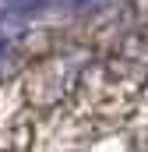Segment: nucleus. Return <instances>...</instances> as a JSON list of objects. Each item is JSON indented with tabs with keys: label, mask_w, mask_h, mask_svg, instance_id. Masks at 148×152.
<instances>
[{
	"label": "nucleus",
	"mask_w": 148,
	"mask_h": 152,
	"mask_svg": "<svg viewBox=\"0 0 148 152\" xmlns=\"http://www.w3.org/2000/svg\"><path fill=\"white\" fill-rule=\"evenodd\" d=\"M57 4H67V7H81V4H92V0H57Z\"/></svg>",
	"instance_id": "obj_1"
},
{
	"label": "nucleus",
	"mask_w": 148,
	"mask_h": 152,
	"mask_svg": "<svg viewBox=\"0 0 148 152\" xmlns=\"http://www.w3.org/2000/svg\"><path fill=\"white\" fill-rule=\"evenodd\" d=\"M145 88H148V85H145Z\"/></svg>",
	"instance_id": "obj_2"
}]
</instances>
